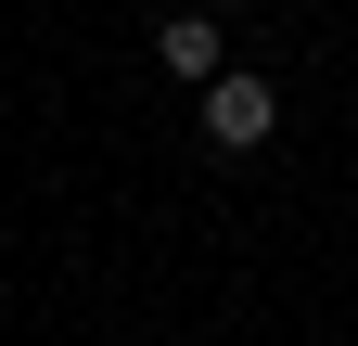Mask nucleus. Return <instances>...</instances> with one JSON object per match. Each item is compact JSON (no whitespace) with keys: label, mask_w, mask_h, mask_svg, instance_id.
Returning a JSON list of instances; mask_svg holds the SVG:
<instances>
[{"label":"nucleus","mask_w":358,"mask_h":346,"mask_svg":"<svg viewBox=\"0 0 358 346\" xmlns=\"http://www.w3.org/2000/svg\"><path fill=\"white\" fill-rule=\"evenodd\" d=\"M268 128H282V90H268L256 64H231V77L205 90V141H217V154H256Z\"/></svg>","instance_id":"obj_1"},{"label":"nucleus","mask_w":358,"mask_h":346,"mask_svg":"<svg viewBox=\"0 0 358 346\" xmlns=\"http://www.w3.org/2000/svg\"><path fill=\"white\" fill-rule=\"evenodd\" d=\"M154 64L179 77V90H217V77H231V39H217V13H166V26H154Z\"/></svg>","instance_id":"obj_2"}]
</instances>
